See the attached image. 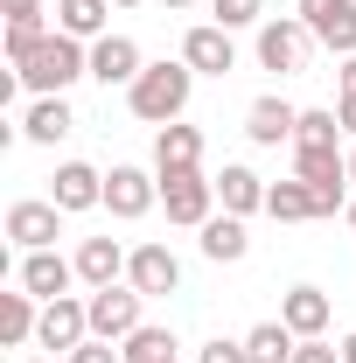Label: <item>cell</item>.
I'll return each mask as SVG.
<instances>
[{"instance_id": "6da1fadb", "label": "cell", "mask_w": 356, "mask_h": 363, "mask_svg": "<svg viewBox=\"0 0 356 363\" xmlns=\"http://www.w3.org/2000/svg\"><path fill=\"white\" fill-rule=\"evenodd\" d=\"M14 77L35 91V98H63L77 77H91V49L77 43V35H63V28H56V35H43V43L14 63Z\"/></svg>"}, {"instance_id": "7a4b0ae2", "label": "cell", "mask_w": 356, "mask_h": 363, "mask_svg": "<svg viewBox=\"0 0 356 363\" xmlns=\"http://www.w3.org/2000/svg\"><path fill=\"white\" fill-rule=\"evenodd\" d=\"M189 91H196V70L189 63H147L133 84H126V105H133V119H147V126H175L182 112H189Z\"/></svg>"}, {"instance_id": "3957f363", "label": "cell", "mask_w": 356, "mask_h": 363, "mask_svg": "<svg viewBox=\"0 0 356 363\" xmlns=\"http://www.w3.org/2000/svg\"><path fill=\"white\" fill-rule=\"evenodd\" d=\"M294 14L308 21V35L335 56H356V0H294Z\"/></svg>"}, {"instance_id": "277c9868", "label": "cell", "mask_w": 356, "mask_h": 363, "mask_svg": "<svg viewBox=\"0 0 356 363\" xmlns=\"http://www.w3.org/2000/svg\"><path fill=\"white\" fill-rule=\"evenodd\" d=\"M140 301H147L140 286H98V294L84 301V308H91V335H105V342H126V335L140 328Z\"/></svg>"}, {"instance_id": "5b68a950", "label": "cell", "mask_w": 356, "mask_h": 363, "mask_svg": "<svg viewBox=\"0 0 356 363\" xmlns=\"http://www.w3.org/2000/svg\"><path fill=\"white\" fill-rule=\"evenodd\" d=\"M182 63H189L196 77H230V70H238V43H230V28L196 21V28L182 35Z\"/></svg>"}, {"instance_id": "8992f818", "label": "cell", "mask_w": 356, "mask_h": 363, "mask_svg": "<svg viewBox=\"0 0 356 363\" xmlns=\"http://www.w3.org/2000/svg\"><path fill=\"white\" fill-rule=\"evenodd\" d=\"M161 203H168V224H189V230H203L217 210V182H203V168L196 175H161Z\"/></svg>"}, {"instance_id": "52a82bcc", "label": "cell", "mask_w": 356, "mask_h": 363, "mask_svg": "<svg viewBox=\"0 0 356 363\" xmlns=\"http://www.w3.org/2000/svg\"><path fill=\"white\" fill-rule=\"evenodd\" d=\"M308 49H314V35H308L301 14H294V21H259V63H266V70L294 77V70L308 63Z\"/></svg>"}, {"instance_id": "ba28073f", "label": "cell", "mask_w": 356, "mask_h": 363, "mask_svg": "<svg viewBox=\"0 0 356 363\" xmlns=\"http://www.w3.org/2000/svg\"><path fill=\"white\" fill-rule=\"evenodd\" d=\"M161 203V175H147V168H112L105 175V210L119 217V224H133Z\"/></svg>"}, {"instance_id": "9c48e42d", "label": "cell", "mask_w": 356, "mask_h": 363, "mask_svg": "<svg viewBox=\"0 0 356 363\" xmlns=\"http://www.w3.org/2000/svg\"><path fill=\"white\" fill-rule=\"evenodd\" d=\"M84 335H91V308L77 301V294H63V301H43V328H35V342H43V350H63V357H70Z\"/></svg>"}, {"instance_id": "30bf717a", "label": "cell", "mask_w": 356, "mask_h": 363, "mask_svg": "<svg viewBox=\"0 0 356 363\" xmlns=\"http://www.w3.org/2000/svg\"><path fill=\"white\" fill-rule=\"evenodd\" d=\"M49 203H56L63 217L98 210V203H105V175H98L91 161H63V168H56V182H49Z\"/></svg>"}, {"instance_id": "8fae6325", "label": "cell", "mask_w": 356, "mask_h": 363, "mask_svg": "<svg viewBox=\"0 0 356 363\" xmlns=\"http://www.w3.org/2000/svg\"><path fill=\"white\" fill-rule=\"evenodd\" d=\"M126 286H140L147 301L154 294H175L182 286V259L168 245H133V259H126Z\"/></svg>"}, {"instance_id": "7c38bea8", "label": "cell", "mask_w": 356, "mask_h": 363, "mask_svg": "<svg viewBox=\"0 0 356 363\" xmlns=\"http://www.w3.org/2000/svg\"><path fill=\"white\" fill-rule=\"evenodd\" d=\"M70 279H77V259H63L56 245L21 259V294H35V301H63V294H70Z\"/></svg>"}, {"instance_id": "4fadbf2b", "label": "cell", "mask_w": 356, "mask_h": 363, "mask_svg": "<svg viewBox=\"0 0 356 363\" xmlns=\"http://www.w3.org/2000/svg\"><path fill=\"white\" fill-rule=\"evenodd\" d=\"M140 70H147V56H140L133 35H98L91 43V77L98 84H133Z\"/></svg>"}, {"instance_id": "5bb4252c", "label": "cell", "mask_w": 356, "mask_h": 363, "mask_svg": "<svg viewBox=\"0 0 356 363\" xmlns=\"http://www.w3.org/2000/svg\"><path fill=\"white\" fill-rule=\"evenodd\" d=\"M196 168H203V133H196V126H161V133H154V175H196Z\"/></svg>"}, {"instance_id": "9a60e30c", "label": "cell", "mask_w": 356, "mask_h": 363, "mask_svg": "<svg viewBox=\"0 0 356 363\" xmlns=\"http://www.w3.org/2000/svg\"><path fill=\"white\" fill-rule=\"evenodd\" d=\"M56 230H63V210H56V203H14V210H7V238H14L21 252H49Z\"/></svg>"}, {"instance_id": "2e32d148", "label": "cell", "mask_w": 356, "mask_h": 363, "mask_svg": "<svg viewBox=\"0 0 356 363\" xmlns=\"http://www.w3.org/2000/svg\"><path fill=\"white\" fill-rule=\"evenodd\" d=\"M126 259H133V252H119V238H84V245H77V279H84L91 294H98V286H119V279H126Z\"/></svg>"}, {"instance_id": "e0dca14e", "label": "cell", "mask_w": 356, "mask_h": 363, "mask_svg": "<svg viewBox=\"0 0 356 363\" xmlns=\"http://www.w3.org/2000/svg\"><path fill=\"white\" fill-rule=\"evenodd\" d=\"M294 126H301V112H294L287 98H252V112H245L252 147H279V140H294Z\"/></svg>"}, {"instance_id": "ac0fdd59", "label": "cell", "mask_w": 356, "mask_h": 363, "mask_svg": "<svg viewBox=\"0 0 356 363\" xmlns=\"http://www.w3.org/2000/svg\"><path fill=\"white\" fill-rule=\"evenodd\" d=\"M266 217H279V224H308V217H321V196H314V182H272L266 189Z\"/></svg>"}, {"instance_id": "d6986e66", "label": "cell", "mask_w": 356, "mask_h": 363, "mask_svg": "<svg viewBox=\"0 0 356 363\" xmlns=\"http://www.w3.org/2000/svg\"><path fill=\"white\" fill-rule=\"evenodd\" d=\"M70 126H77V112H70L63 98H35V105L21 112V140H35V147H56Z\"/></svg>"}, {"instance_id": "ffe728a7", "label": "cell", "mask_w": 356, "mask_h": 363, "mask_svg": "<svg viewBox=\"0 0 356 363\" xmlns=\"http://www.w3.org/2000/svg\"><path fill=\"white\" fill-rule=\"evenodd\" d=\"M279 321H287L301 342H308V335H321V328H328V294H321V286H294V294L279 301Z\"/></svg>"}, {"instance_id": "44dd1931", "label": "cell", "mask_w": 356, "mask_h": 363, "mask_svg": "<svg viewBox=\"0 0 356 363\" xmlns=\"http://www.w3.org/2000/svg\"><path fill=\"white\" fill-rule=\"evenodd\" d=\"M35 328H43V301L35 294H0V342L7 350L35 342Z\"/></svg>"}, {"instance_id": "7402d4cb", "label": "cell", "mask_w": 356, "mask_h": 363, "mask_svg": "<svg viewBox=\"0 0 356 363\" xmlns=\"http://www.w3.org/2000/svg\"><path fill=\"white\" fill-rule=\"evenodd\" d=\"M105 21H112V0H56V28H63V35H77V43L112 35Z\"/></svg>"}, {"instance_id": "603a6c76", "label": "cell", "mask_w": 356, "mask_h": 363, "mask_svg": "<svg viewBox=\"0 0 356 363\" xmlns=\"http://www.w3.org/2000/svg\"><path fill=\"white\" fill-rule=\"evenodd\" d=\"M245 252H252V238H245V217H230V210H223V217H210V224H203V259H217V266H238Z\"/></svg>"}, {"instance_id": "cb8c5ba5", "label": "cell", "mask_w": 356, "mask_h": 363, "mask_svg": "<svg viewBox=\"0 0 356 363\" xmlns=\"http://www.w3.org/2000/svg\"><path fill=\"white\" fill-rule=\"evenodd\" d=\"M217 196L230 217H252V210H266V182L252 175V168H223L217 175Z\"/></svg>"}, {"instance_id": "d4e9b609", "label": "cell", "mask_w": 356, "mask_h": 363, "mask_svg": "<svg viewBox=\"0 0 356 363\" xmlns=\"http://www.w3.org/2000/svg\"><path fill=\"white\" fill-rule=\"evenodd\" d=\"M245 350H252V363H294V350H301V335H294L287 321H259V328L245 335Z\"/></svg>"}, {"instance_id": "484cf974", "label": "cell", "mask_w": 356, "mask_h": 363, "mask_svg": "<svg viewBox=\"0 0 356 363\" xmlns=\"http://www.w3.org/2000/svg\"><path fill=\"white\" fill-rule=\"evenodd\" d=\"M119 357H126V363H168V357H175V335H168V328H154V321H140L133 335L119 342Z\"/></svg>"}, {"instance_id": "4316f807", "label": "cell", "mask_w": 356, "mask_h": 363, "mask_svg": "<svg viewBox=\"0 0 356 363\" xmlns=\"http://www.w3.org/2000/svg\"><path fill=\"white\" fill-rule=\"evenodd\" d=\"M335 133H343V119H335V112H301L294 147H335Z\"/></svg>"}, {"instance_id": "83f0119b", "label": "cell", "mask_w": 356, "mask_h": 363, "mask_svg": "<svg viewBox=\"0 0 356 363\" xmlns=\"http://www.w3.org/2000/svg\"><path fill=\"white\" fill-rule=\"evenodd\" d=\"M217 28H259L266 21V0H210Z\"/></svg>"}, {"instance_id": "f1b7e54d", "label": "cell", "mask_w": 356, "mask_h": 363, "mask_svg": "<svg viewBox=\"0 0 356 363\" xmlns=\"http://www.w3.org/2000/svg\"><path fill=\"white\" fill-rule=\"evenodd\" d=\"M70 363H126V357H119V342H105V335H84V342L70 350Z\"/></svg>"}, {"instance_id": "f546056e", "label": "cell", "mask_w": 356, "mask_h": 363, "mask_svg": "<svg viewBox=\"0 0 356 363\" xmlns=\"http://www.w3.org/2000/svg\"><path fill=\"white\" fill-rule=\"evenodd\" d=\"M196 363H252V350H245V342H223V335H217V342H203V357H196Z\"/></svg>"}, {"instance_id": "4dcf8cb0", "label": "cell", "mask_w": 356, "mask_h": 363, "mask_svg": "<svg viewBox=\"0 0 356 363\" xmlns=\"http://www.w3.org/2000/svg\"><path fill=\"white\" fill-rule=\"evenodd\" d=\"M294 363H343V350H335V342H321V335H308V342L294 350Z\"/></svg>"}, {"instance_id": "1f68e13d", "label": "cell", "mask_w": 356, "mask_h": 363, "mask_svg": "<svg viewBox=\"0 0 356 363\" xmlns=\"http://www.w3.org/2000/svg\"><path fill=\"white\" fill-rule=\"evenodd\" d=\"M7 7V21H43V0H0Z\"/></svg>"}, {"instance_id": "d6a6232c", "label": "cell", "mask_w": 356, "mask_h": 363, "mask_svg": "<svg viewBox=\"0 0 356 363\" xmlns=\"http://www.w3.org/2000/svg\"><path fill=\"white\" fill-rule=\"evenodd\" d=\"M335 119H343V133H356V98H343V105H335Z\"/></svg>"}, {"instance_id": "836d02e7", "label": "cell", "mask_w": 356, "mask_h": 363, "mask_svg": "<svg viewBox=\"0 0 356 363\" xmlns=\"http://www.w3.org/2000/svg\"><path fill=\"white\" fill-rule=\"evenodd\" d=\"M343 98H356V56H343Z\"/></svg>"}, {"instance_id": "e575fe53", "label": "cell", "mask_w": 356, "mask_h": 363, "mask_svg": "<svg viewBox=\"0 0 356 363\" xmlns=\"http://www.w3.org/2000/svg\"><path fill=\"white\" fill-rule=\"evenodd\" d=\"M335 350H343V363H356V335H343V342H335Z\"/></svg>"}, {"instance_id": "d590c367", "label": "cell", "mask_w": 356, "mask_h": 363, "mask_svg": "<svg viewBox=\"0 0 356 363\" xmlns=\"http://www.w3.org/2000/svg\"><path fill=\"white\" fill-rule=\"evenodd\" d=\"M161 7H182V14H189V7H203V0H161Z\"/></svg>"}, {"instance_id": "8d00e7d4", "label": "cell", "mask_w": 356, "mask_h": 363, "mask_svg": "<svg viewBox=\"0 0 356 363\" xmlns=\"http://www.w3.org/2000/svg\"><path fill=\"white\" fill-rule=\"evenodd\" d=\"M350 182H356V147H350Z\"/></svg>"}, {"instance_id": "74e56055", "label": "cell", "mask_w": 356, "mask_h": 363, "mask_svg": "<svg viewBox=\"0 0 356 363\" xmlns=\"http://www.w3.org/2000/svg\"><path fill=\"white\" fill-rule=\"evenodd\" d=\"M112 7H140V0H112Z\"/></svg>"}, {"instance_id": "f35d334b", "label": "cell", "mask_w": 356, "mask_h": 363, "mask_svg": "<svg viewBox=\"0 0 356 363\" xmlns=\"http://www.w3.org/2000/svg\"><path fill=\"white\" fill-rule=\"evenodd\" d=\"M343 217H350V224H356V203H350V210H343Z\"/></svg>"}, {"instance_id": "ab89813d", "label": "cell", "mask_w": 356, "mask_h": 363, "mask_svg": "<svg viewBox=\"0 0 356 363\" xmlns=\"http://www.w3.org/2000/svg\"><path fill=\"white\" fill-rule=\"evenodd\" d=\"M28 363H43V357H28Z\"/></svg>"}, {"instance_id": "60d3db41", "label": "cell", "mask_w": 356, "mask_h": 363, "mask_svg": "<svg viewBox=\"0 0 356 363\" xmlns=\"http://www.w3.org/2000/svg\"><path fill=\"white\" fill-rule=\"evenodd\" d=\"M168 363H175V357H168Z\"/></svg>"}]
</instances>
